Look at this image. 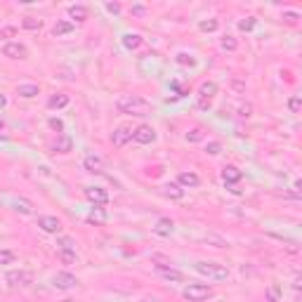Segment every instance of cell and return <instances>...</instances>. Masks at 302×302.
<instances>
[{
	"label": "cell",
	"instance_id": "7",
	"mask_svg": "<svg viewBox=\"0 0 302 302\" xmlns=\"http://www.w3.org/2000/svg\"><path fill=\"white\" fill-rule=\"evenodd\" d=\"M2 54L7 59H26L28 57V50L24 43H17V40H9V43L2 45Z\"/></svg>",
	"mask_w": 302,
	"mask_h": 302
},
{
	"label": "cell",
	"instance_id": "18",
	"mask_svg": "<svg viewBox=\"0 0 302 302\" xmlns=\"http://www.w3.org/2000/svg\"><path fill=\"white\" fill-rule=\"evenodd\" d=\"M73 28H76V24H73V21H69V19H62V21H57V24L52 26V36L54 38L69 36V33H73Z\"/></svg>",
	"mask_w": 302,
	"mask_h": 302
},
{
	"label": "cell",
	"instance_id": "43",
	"mask_svg": "<svg viewBox=\"0 0 302 302\" xmlns=\"http://www.w3.org/2000/svg\"><path fill=\"white\" fill-rule=\"evenodd\" d=\"M5 107H7V97L0 92V109H5Z\"/></svg>",
	"mask_w": 302,
	"mask_h": 302
},
{
	"label": "cell",
	"instance_id": "41",
	"mask_svg": "<svg viewBox=\"0 0 302 302\" xmlns=\"http://www.w3.org/2000/svg\"><path fill=\"white\" fill-rule=\"evenodd\" d=\"M107 9L114 12V14H118V12H121V5H118V2H107Z\"/></svg>",
	"mask_w": 302,
	"mask_h": 302
},
{
	"label": "cell",
	"instance_id": "3",
	"mask_svg": "<svg viewBox=\"0 0 302 302\" xmlns=\"http://www.w3.org/2000/svg\"><path fill=\"white\" fill-rule=\"evenodd\" d=\"M182 295H184V300H189V302H205V300L213 298L215 291L205 284H189L187 288L182 291Z\"/></svg>",
	"mask_w": 302,
	"mask_h": 302
},
{
	"label": "cell",
	"instance_id": "27",
	"mask_svg": "<svg viewBox=\"0 0 302 302\" xmlns=\"http://www.w3.org/2000/svg\"><path fill=\"white\" fill-rule=\"evenodd\" d=\"M198 28H201L203 33H213V31L220 28V21H217V19H203V21L198 24Z\"/></svg>",
	"mask_w": 302,
	"mask_h": 302
},
{
	"label": "cell",
	"instance_id": "2",
	"mask_svg": "<svg viewBox=\"0 0 302 302\" xmlns=\"http://www.w3.org/2000/svg\"><path fill=\"white\" fill-rule=\"evenodd\" d=\"M194 269L201 276H208L213 281H227L229 279V269L224 265H220V262H205V260H201V262L194 265Z\"/></svg>",
	"mask_w": 302,
	"mask_h": 302
},
{
	"label": "cell",
	"instance_id": "9",
	"mask_svg": "<svg viewBox=\"0 0 302 302\" xmlns=\"http://www.w3.org/2000/svg\"><path fill=\"white\" fill-rule=\"evenodd\" d=\"M38 227H40L45 234H59V231H62V220L54 217V215H40V217H38Z\"/></svg>",
	"mask_w": 302,
	"mask_h": 302
},
{
	"label": "cell",
	"instance_id": "1",
	"mask_svg": "<svg viewBox=\"0 0 302 302\" xmlns=\"http://www.w3.org/2000/svg\"><path fill=\"white\" fill-rule=\"evenodd\" d=\"M116 109H118V114L140 116V118L151 114V104L144 97H140V95H121L116 99Z\"/></svg>",
	"mask_w": 302,
	"mask_h": 302
},
{
	"label": "cell",
	"instance_id": "24",
	"mask_svg": "<svg viewBox=\"0 0 302 302\" xmlns=\"http://www.w3.org/2000/svg\"><path fill=\"white\" fill-rule=\"evenodd\" d=\"M69 17L76 19V21H85L88 19V7L85 5H71L69 7Z\"/></svg>",
	"mask_w": 302,
	"mask_h": 302
},
{
	"label": "cell",
	"instance_id": "11",
	"mask_svg": "<svg viewBox=\"0 0 302 302\" xmlns=\"http://www.w3.org/2000/svg\"><path fill=\"white\" fill-rule=\"evenodd\" d=\"M130 140H133V128H128V125H121L111 133V144L114 147H125Z\"/></svg>",
	"mask_w": 302,
	"mask_h": 302
},
{
	"label": "cell",
	"instance_id": "4",
	"mask_svg": "<svg viewBox=\"0 0 302 302\" xmlns=\"http://www.w3.org/2000/svg\"><path fill=\"white\" fill-rule=\"evenodd\" d=\"M215 95H217V83L215 80H205V83H201V88H198V109H210V104H213Z\"/></svg>",
	"mask_w": 302,
	"mask_h": 302
},
{
	"label": "cell",
	"instance_id": "28",
	"mask_svg": "<svg viewBox=\"0 0 302 302\" xmlns=\"http://www.w3.org/2000/svg\"><path fill=\"white\" fill-rule=\"evenodd\" d=\"M57 250H76V241L71 236H59L57 239Z\"/></svg>",
	"mask_w": 302,
	"mask_h": 302
},
{
	"label": "cell",
	"instance_id": "31",
	"mask_svg": "<svg viewBox=\"0 0 302 302\" xmlns=\"http://www.w3.org/2000/svg\"><path fill=\"white\" fill-rule=\"evenodd\" d=\"M220 47L227 50V52H234V50L239 47V43H236V38H234V36H224L222 40H220Z\"/></svg>",
	"mask_w": 302,
	"mask_h": 302
},
{
	"label": "cell",
	"instance_id": "30",
	"mask_svg": "<svg viewBox=\"0 0 302 302\" xmlns=\"http://www.w3.org/2000/svg\"><path fill=\"white\" fill-rule=\"evenodd\" d=\"M57 258L62 260L64 265H73L76 262V250H57Z\"/></svg>",
	"mask_w": 302,
	"mask_h": 302
},
{
	"label": "cell",
	"instance_id": "22",
	"mask_svg": "<svg viewBox=\"0 0 302 302\" xmlns=\"http://www.w3.org/2000/svg\"><path fill=\"white\" fill-rule=\"evenodd\" d=\"M142 43H144V38L140 33H125L123 36V45L128 50H137V47H142Z\"/></svg>",
	"mask_w": 302,
	"mask_h": 302
},
{
	"label": "cell",
	"instance_id": "17",
	"mask_svg": "<svg viewBox=\"0 0 302 302\" xmlns=\"http://www.w3.org/2000/svg\"><path fill=\"white\" fill-rule=\"evenodd\" d=\"M73 149V140L69 135H57V142L52 144V151L54 153H69Z\"/></svg>",
	"mask_w": 302,
	"mask_h": 302
},
{
	"label": "cell",
	"instance_id": "36",
	"mask_svg": "<svg viewBox=\"0 0 302 302\" xmlns=\"http://www.w3.org/2000/svg\"><path fill=\"white\" fill-rule=\"evenodd\" d=\"M14 250H5V248H0V265H12L14 262Z\"/></svg>",
	"mask_w": 302,
	"mask_h": 302
},
{
	"label": "cell",
	"instance_id": "44",
	"mask_svg": "<svg viewBox=\"0 0 302 302\" xmlns=\"http://www.w3.org/2000/svg\"><path fill=\"white\" fill-rule=\"evenodd\" d=\"M133 12H135V14H142L144 7H142V5H137V7H133Z\"/></svg>",
	"mask_w": 302,
	"mask_h": 302
},
{
	"label": "cell",
	"instance_id": "25",
	"mask_svg": "<svg viewBox=\"0 0 302 302\" xmlns=\"http://www.w3.org/2000/svg\"><path fill=\"white\" fill-rule=\"evenodd\" d=\"M203 137H205L203 128H191V130L187 133V142L189 144H198V142H203Z\"/></svg>",
	"mask_w": 302,
	"mask_h": 302
},
{
	"label": "cell",
	"instance_id": "20",
	"mask_svg": "<svg viewBox=\"0 0 302 302\" xmlns=\"http://www.w3.org/2000/svg\"><path fill=\"white\" fill-rule=\"evenodd\" d=\"M163 194L168 196V198H172V201H182V198H184V189L179 187L177 182H168V184L163 187Z\"/></svg>",
	"mask_w": 302,
	"mask_h": 302
},
{
	"label": "cell",
	"instance_id": "32",
	"mask_svg": "<svg viewBox=\"0 0 302 302\" xmlns=\"http://www.w3.org/2000/svg\"><path fill=\"white\" fill-rule=\"evenodd\" d=\"M21 26L28 28V31H40V28H43V21H40V19H33V17H26L21 21Z\"/></svg>",
	"mask_w": 302,
	"mask_h": 302
},
{
	"label": "cell",
	"instance_id": "39",
	"mask_svg": "<svg viewBox=\"0 0 302 302\" xmlns=\"http://www.w3.org/2000/svg\"><path fill=\"white\" fill-rule=\"evenodd\" d=\"M47 125H50V128H52V130H54L57 135H62V133H64V123L59 121V118H50V121H47Z\"/></svg>",
	"mask_w": 302,
	"mask_h": 302
},
{
	"label": "cell",
	"instance_id": "10",
	"mask_svg": "<svg viewBox=\"0 0 302 302\" xmlns=\"http://www.w3.org/2000/svg\"><path fill=\"white\" fill-rule=\"evenodd\" d=\"M85 198L95 205H107L109 203V191L107 189H102V187H88L85 189Z\"/></svg>",
	"mask_w": 302,
	"mask_h": 302
},
{
	"label": "cell",
	"instance_id": "34",
	"mask_svg": "<svg viewBox=\"0 0 302 302\" xmlns=\"http://www.w3.org/2000/svg\"><path fill=\"white\" fill-rule=\"evenodd\" d=\"M236 111H239V118H250V116H253V104H250V102H241L239 107H236Z\"/></svg>",
	"mask_w": 302,
	"mask_h": 302
},
{
	"label": "cell",
	"instance_id": "19",
	"mask_svg": "<svg viewBox=\"0 0 302 302\" xmlns=\"http://www.w3.org/2000/svg\"><path fill=\"white\" fill-rule=\"evenodd\" d=\"M172 229H175V222L170 217H160L158 222H156V227H153V234L156 236H170Z\"/></svg>",
	"mask_w": 302,
	"mask_h": 302
},
{
	"label": "cell",
	"instance_id": "37",
	"mask_svg": "<svg viewBox=\"0 0 302 302\" xmlns=\"http://www.w3.org/2000/svg\"><path fill=\"white\" fill-rule=\"evenodd\" d=\"M17 208H14V210H19V213H24V215H31L33 213V208H31V203H28V201H24V198H19L17 203Z\"/></svg>",
	"mask_w": 302,
	"mask_h": 302
},
{
	"label": "cell",
	"instance_id": "35",
	"mask_svg": "<svg viewBox=\"0 0 302 302\" xmlns=\"http://www.w3.org/2000/svg\"><path fill=\"white\" fill-rule=\"evenodd\" d=\"M175 62H177L179 66H196V59L191 57V54H187V52H179L177 57H175Z\"/></svg>",
	"mask_w": 302,
	"mask_h": 302
},
{
	"label": "cell",
	"instance_id": "8",
	"mask_svg": "<svg viewBox=\"0 0 302 302\" xmlns=\"http://www.w3.org/2000/svg\"><path fill=\"white\" fill-rule=\"evenodd\" d=\"M76 284H78V279H76L71 272H57V274L52 276V286L57 291H69V288H73Z\"/></svg>",
	"mask_w": 302,
	"mask_h": 302
},
{
	"label": "cell",
	"instance_id": "29",
	"mask_svg": "<svg viewBox=\"0 0 302 302\" xmlns=\"http://www.w3.org/2000/svg\"><path fill=\"white\" fill-rule=\"evenodd\" d=\"M267 300H269V302H279V300H281V286H279V284H269V288H267Z\"/></svg>",
	"mask_w": 302,
	"mask_h": 302
},
{
	"label": "cell",
	"instance_id": "42",
	"mask_svg": "<svg viewBox=\"0 0 302 302\" xmlns=\"http://www.w3.org/2000/svg\"><path fill=\"white\" fill-rule=\"evenodd\" d=\"M14 33H17V31H14L12 26H7V28H2V31H0V36H2V38H9V36H14Z\"/></svg>",
	"mask_w": 302,
	"mask_h": 302
},
{
	"label": "cell",
	"instance_id": "12",
	"mask_svg": "<svg viewBox=\"0 0 302 302\" xmlns=\"http://www.w3.org/2000/svg\"><path fill=\"white\" fill-rule=\"evenodd\" d=\"M83 168L92 172V175H99V172H104V160L95 156V153H88L85 158H83Z\"/></svg>",
	"mask_w": 302,
	"mask_h": 302
},
{
	"label": "cell",
	"instance_id": "15",
	"mask_svg": "<svg viewBox=\"0 0 302 302\" xmlns=\"http://www.w3.org/2000/svg\"><path fill=\"white\" fill-rule=\"evenodd\" d=\"M160 276L165 279V281H170V284H184V274L179 272V269H175V267H163V269H158Z\"/></svg>",
	"mask_w": 302,
	"mask_h": 302
},
{
	"label": "cell",
	"instance_id": "21",
	"mask_svg": "<svg viewBox=\"0 0 302 302\" xmlns=\"http://www.w3.org/2000/svg\"><path fill=\"white\" fill-rule=\"evenodd\" d=\"M85 220H88V224H104L107 222V210H104L102 205H95Z\"/></svg>",
	"mask_w": 302,
	"mask_h": 302
},
{
	"label": "cell",
	"instance_id": "26",
	"mask_svg": "<svg viewBox=\"0 0 302 302\" xmlns=\"http://www.w3.org/2000/svg\"><path fill=\"white\" fill-rule=\"evenodd\" d=\"M284 24H288V26H298L300 24V12H293V9H286L284 12Z\"/></svg>",
	"mask_w": 302,
	"mask_h": 302
},
{
	"label": "cell",
	"instance_id": "16",
	"mask_svg": "<svg viewBox=\"0 0 302 302\" xmlns=\"http://www.w3.org/2000/svg\"><path fill=\"white\" fill-rule=\"evenodd\" d=\"M17 95L21 99H33L40 95V88L36 83H21V85H17Z\"/></svg>",
	"mask_w": 302,
	"mask_h": 302
},
{
	"label": "cell",
	"instance_id": "33",
	"mask_svg": "<svg viewBox=\"0 0 302 302\" xmlns=\"http://www.w3.org/2000/svg\"><path fill=\"white\" fill-rule=\"evenodd\" d=\"M255 24H258V19L255 17H246L239 21V31H243V33H248V31H253L255 28Z\"/></svg>",
	"mask_w": 302,
	"mask_h": 302
},
{
	"label": "cell",
	"instance_id": "6",
	"mask_svg": "<svg viewBox=\"0 0 302 302\" xmlns=\"http://www.w3.org/2000/svg\"><path fill=\"white\" fill-rule=\"evenodd\" d=\"M133 140H135L137 144H151V142H156V130H153L149 123L137 125V128L133 130Z\"/></svg>",
	"mask_w": 302,
	"mask_h": 302
},
{
	"label": "cell",
	"instance_id": "47",
	"mask_svg": "<svg viewBox=\"0 0 302 302\" xmlns=\"http://www.w3.org/2000/svg\"><path fill=\"white\" fill-rule=\"evenodd\" d=\"M64 302H76V300H64Z\"/></svg>",
	"mask_w": 302,
	"mask_h": 302
},
{
	"label": "cell",
	"instance_id": "23",
	"mask_svg": "<svg viewBox=\"0 0 302 302\" xmlns=\"http://www.w3.org/2000/svg\"><path fill=\"white\" fill-rule=\"evenodd\" d=\"M47 107H50V109H64V107H69V95H62V92L52 95V97L47 99Z\"/></svg>",
	"mask_w": 302,
	"mask_h": 302
},
{
	"label": "cell",
	"instance_id": "14",
	"mask_svg": "<svg viewBox=\"0 0 302 302\" xmlns=\"http://www.w3.org/2000/svg\"><path fill=\"white\" fill-rule=\"evenodd\" d=\"M179 187H189V189H196L201 184V177L196 175L194 170H184V172H179Z\"/></svg>",
	"mask_w": 302,
	"mask_h": 302
},
{
	"label": "cell",
	"instance_id": "38",
	"mask_svg": "<svg viewBox=\"0 0 302 302\" xmlns=\"http://www.w3.org/2000/svg\"><path fill=\"white\" fill-rule=\"evenodd\" d=\"M222 151V144L220 142H208L205 144V153H210V156H217Z\"/></svg>",
	"mask_w": 302,
	"mask_h": 302
},
{
	"label": "cell",
	"instance_id": "46",
	"mask_svg": "<svg viewBox=\"0 0 302 302\" xmlns=\"http://www.w3.org/2000/svg\"><path fill=\"white\" fill-rule=\"evenodd\" d=\"M140 302H153V300H140Z\"/></svg>",
	"mask_w": 302,
	"mask_h": 302
},
{
	"label": "cell",
	"instance_id": "40",
	"mask_svg": "<svg viewBox=\"0 0 302 302\" xmlns=\"http://www.w3.org/2000/svg\"><path fill=\"white\" fill-rule=\"evenodd\" d=\"M300 107H302V99L298 97V95H295V97H291V99H288V109H291L293 114H298V111H300Z\"/></svg>",
	"mask_w": 302,
	"mask_h": 302
},
{
	"label": "cell",
	"instance_id": "45",
	"mask_svg": "<svg viewBox=\"0 0 302 302\" xmlns=\"http://www.w3.org/2000/svg\"><path fill=\"white\" fill-rule=\"evenodd\" d=\"M0 130H5V121L2 118H0Z\"/></svg>",
	"mask_w": 302,
	"mask_h": 302
},
{
	"label": "cell",
	"instance_id": "5",
	"mask_svg": "<svg viewBox=\"0 0 302 302\" xmlns=\"http://www.w3.org/2000/svg\"><path fill=\"white\" fill-rule=\"evenodd\" d=\"M7 284L12 286V288H17V286H31L33 284V274L31 272H26V269H14V272H7Z\"/></svg>",
	"mask_w": 302,
	"mask_h": 302
},
{
	"label": "cell",
	"instance_id": "13",
	"mask_svg": "<svg viewBox=\"0 0 302 302\" xmlns=\"http://www.w3.org/2000/svg\"><path fill=\"white\" fill-rule=\"evenodd\" d=\"M241 177H243V172H241L236 165H224L222 168V179L227 187H234V184H239Z\"/></svg>",
	"mask_w": 302,
	"mask_h": 302
}]
</instances>
